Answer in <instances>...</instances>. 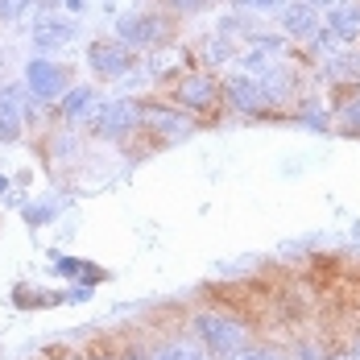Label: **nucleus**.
<instances>
[{
  "label": "nucleus",
  "instance_id": "obj_1",
  "mask_svg": "<svg viewBox=\"0 0 360 360\" xmlns=\"http://www.w3.org/2000/svg\"><path fill=\"white\" fill-rule=\"evenodd\" d=\"M195 331L207 340L212 352H232V348H240V340H245L240 327L232 323V319H219V315H199V319H195Z\"/></svg>",
  "mask_w": 360,
  "mask_h": 360
},
{
  "label": "nucleus",
  "instance_id": "obj_2",
  "mask_svg": "<svg viewBox=\"0 0 360 360\" xmlns=\"http://www.w3.org/2000/svg\"><path fill=\"white\" fill-rule=\"evenodd\" d=\"M179 96L191 104V108H212V104H216V83H212L207 75H191V79L179 87Z\"/></svg>",
  "mask_w": 360,
  "mask_h": 360
},
{
  "label": "nucleus",
  "instance_id": "obj_3",
  "mask_svg": "<svg viewBox=\"0 0 360 360\" xmlns=\"http://www.w3.org/2000/svg\"><path fill=\"white\" fill-rule=\"evenodd\" d=\"M91 67L104 75H120L129 67V50H120V46H96L91 50Z\"/></svg>",
  "mask_w": 360,
  "mask_h": 360
},
{
  "label": "nucleus",
  "instance_id": "obj_4",
  "mask_svg": "<svg viewBox=\"0 0 360 360\" xmlns=\"http://www.w3.org/2000/svg\"><path fill=\"white\" fill-rule=\"evenodd\" d=\"M133 124V104H112L104 108V116L96 120V133H120V129H129Z\"/></svg>",
  "mask_w": 360,
  "mask_h": 360
},
{
  "label": "nucleus",
  "instance_id": "obj_5",
  "mask_svg": "<svg viewBox=\"0 0 360 360\" xmlns=\"http://www.w3.org/2000/svg\"><path fill=\"white\" fill-rule=\"evenodd\" d=\"M17 112H21V108H17V91H8V96L0 100V141L17 133V124H21V116H17Z\"/></svg>",
  "mask_w": 360,
  "mask_h": 360
},
{
  "label": "nucleus",
  "instance_id": "obj_6",
  "mask_svg": "<svg viewBox=\"0 0 360 360\" xmlns=\"http://www.w3.org/2000/svg\"><path fill=\"white\" fill-rule=\"evenodd\" d=\"M120 34L133 37V41H149V37L162 34V25L158 21H145V17H133V21H120Z\"/></svg>",
  "mask_w": 360,
  "mask_h": 360
},
{
  "label": "nucleus",
  "instance_id": "obj_7",
  "mask_svg": "<svg viewBox=\"0 0 360 360\" xmlns=\"http://www.w3.org/2000/svg\"><path fill=\"white\" fill-rule=\"evenodd\" d=\"M30 79H34V87L41 96H50V91L58 87V71H54L50 63H34V67H30Z\"/></svg>",
  "mask_w": 360,
  "mask_h": 360
},
{
  "label": "nucleus",
  "instance_id": "obj_8",
  "mask_svg": "<svg viewBox=\"0 0 360 360\" xmlns=\"http://www.w3.org/2000/svg\"><path fill=\"white\" fill-rule=\"evenodd\" d=\"M290 30L307 34V30H311V13H307V8H294V13H290Z\"/></svg>",
  "mask_w": 360,
  "mask_h": 360
},
{
  "label": "nucleus",
  "instance_id": "obj_9",
  "mask_svg": "<svg viewBox=\"0 0 360 360\" xmlns=\"http://www.w3.org/2000/svg\"><path fill=\"white\" fill-rule=\"evenodd\" d=\"M30 0H0V17H17Z\"/></svg>",
  "mask_w": 360,
  "mask_h": 360
},
{
  "label": "nucleus",
  "instance_id": "obj_10",
  "mask_svg": "<svg viewBox=\"0 0 360 360\" xmlns=\"http://www.w3.org/2000/svg\"><path fill=\"white\" fill-rule=\"evenodd\" d=\"M83 104H87V91H75V96L67 100V104H63V108H67V112H79Z\"/></svg>",
  "mask_w": 360,
  "mask_h": 360
},
{
  "label": "nucleus",
  "instance_id": "obj_11",
  "mask_svg": "<svg viewBox=\"0 0 360 360\" xmlns=\"http://www.w3.org/2000/svg\"><path fill=\"white\" fill-rule=\"evenodd\" d=\"M236 360H278V356L274 352H240Z\"/></svg>",
  "mask_w": 360,
  "mask_h": 360
},
{
  "label": "nucleus",
  "instance_id": "obj_12",
  "mask_svg": "<svg viewBox=\"0 0 360 360\" xmlns=\"http://www.w3.org/2000/svg\"><path fill=\"white\" fill-rule=\"evenodd\" d=\"M174 4H179V8H199L203 0H174Z\"/></svg>",
  "mask_w": 360,
  "mask_h": 360
}]
</instances>
